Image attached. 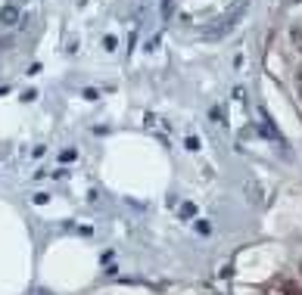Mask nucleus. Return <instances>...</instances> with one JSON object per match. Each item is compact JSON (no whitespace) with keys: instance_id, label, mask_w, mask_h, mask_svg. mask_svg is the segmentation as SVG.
<instances>
[{"instance_id":"nucleus-1","label":"nucleus","mask_w":302,"mask_h":295,"mask_svg":"<svg viewBox=\"0 0 302 295\" xmlns=\"http://www.w3.org/2000/svg\"><path fill=\"white\" fill-rule=\"evenodd\" d=\"M243 13H246V0H240V3L230 9L227 16H222L215 25H209V28H206V38H225L227 31H234V25L243 19Z\"/></svg>"},{"instance_id":"nucleus-2","label":"nucleus","mask_w":302,"mask_h":295,"mask_svg":"<svg viewBox=\"0 0 302 295\" xmlns=\"http://www.w3.org/2000/svg\"><path fill=\"white\" fill-rule=\"evenodd\" d=\"M259 115H262V121H259V127H262V134L268 137V140H274V143H281V146H284V137H281V131H277V127L271 124V118H268V112H265V109H259Z\"/></svg>"},{"instance_id":"nucleus-3","label":"nucleus","mask_w":302,"mask_h":295,"mask_svg":"<svg viewBox=\"0 0 302 295\" xmlns=\"http://www.w3.org/2000/svg\"><path fill=\"white\" fill-rule=\"evenodd\" d=\"M19 19H22V13H19V6H16V3H6L3 9H0V25H3V28L19 25Z\"/></svg>"},{"instance_id":"nucleus-4","label":"nucleus","mask_w":302,"mask_h":295,"mask_svg":"<svg viewBox=\"0 0 302 295\" xmlns=\"http://www.w3.org/2000/svg\"><path fill=\"white\" fill-rule=\"evenodd\" d=\"M178 215H181V221H190V218H196V205H193V202H184Z\"/></svg>"},{"instance_id":"nucleus-5","label":"nucleus","mask_w":302,"mask_h":295,"mask_svg":"<svg viewBox=\"0 0 302 295\" xmlns=\"http://www.w3.org/2000/svg\"><path fill=\"white\" fill-rule=\"evenodd\" d=\"M175 13V0H162V19H171Z\"/></svg>"},{"instance_id":"nucleus-6","label":"nucleus","mask_w":302,"mask_h":295,"mask_svg":"<svg viewBox=\"0 0 302 295\" xmlns=\"http://www.w3.org/2000/svg\"><path fill=\"white\" fill-rule=\"evenodd\" d=\"M75 159H78L75 149H63V152H60V162H75Z\"/></svg>"},{"instance_id":"nucleus-7","label":"nucleus","mask_w":302,"mask_h":295,"mask_svg":"<svg viewBox=\"0 0 302 295\" xmlns=\"http://www.w3.org/2000/svg\"><path fill=\"white\" fill-rule=\"evenodd\" d=\"M31 199H34V205H47L50 202V193H34Z\"/></svg>"},{"instance_id":"nucleus-8","label":"nucleus","mask_w":302,"mask_h":295,"mask_svg":"<svg viewBox=\"0 0 302 295\" xmlns=\"http://www.w3.org/2000/svg\"><path fill=\"white\" fill-rule=\"evenodd\" d=\"M115 44H119V41H115L112 34H106V38H103V50H115Z\"/></svg>"},{"instance_id":"nucleus-9","label":"nucleus","mask_w":302,"mask_h":295,"mask_svg":"<svg viewBox=\"0 0 302 295\" xmlns=\"http://www.w3.org/2000/svg\"><path fill=\"white\" fill-rule=\"evenodd\" d=\"M187 149H190V152L200 149V137H187Z\"/></svg>"},{"instance_id":"nucleus-10","label":"nucleus","mask_w":302,"mask_h":295,"mask_svg":"<svg viewBox=\"0 0 302 295\" xmlns=\"http://www.w3.org/2000/svg\"><path fill=\"white\" fill-rule=\"evenodd\" d=\"M196 230H200V233H209L212 227H209V221H196Z\"/></svg>"},{"instance_id":"nucleus-11","label":"nucleus","mask_w":302,"mask_h":295,"mask_svg":"<svg viewBox=\"0 0 302 295\" xmlns=\"http://www.w3.org/2000/svg\"><path fill=\"white\" fill-rule=\"evenodd\" d=\"M97 97H100V93H97L94 87H87V90H84V100H97Z\"/></svg>"}]
</instances>
